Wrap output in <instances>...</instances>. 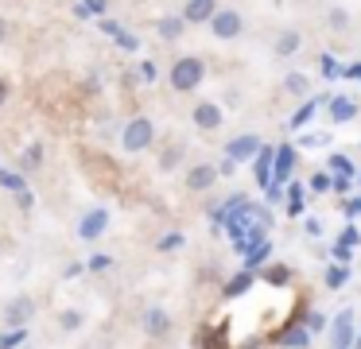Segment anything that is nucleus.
Here are the masks:
<instances>
[{"mask_svg": "<svg viewBox=\"0 0 361 349\" xmlns=\"http://www.w3.org/2000/svg\"><path fill=\"white\" fill-rule=\"evenodd\" d=\"M202 78H206V62H202V59H195V54H183V59H175V66H171V85H175L179 93L198 90V85H202Z\"/></svg>", "mask_w": 361, "mask_h": 349, "instance_id": "1", "label": "nucleus"}, {"mask_svg": "<svg viewBox=\"0 0 361 349\" xmlns=\"http://www.w3.org/2000/svg\"><path fill=\"white\" fill-rule=\"evenodd\" d=\"M152 140H156V124H152L148 116H133V121L125 124V136H121V144H125V152H144Z\"/></svg>", "mask_w": 361, "mask_h": 349, "instance_id": "2", "label": "nucleus"}, {"mask_svg": "<svg viewBox=\"0 0 361 349\" xmlns=\"http://www.w3.org/2000/svg\"><path fill=\"white\" fill-rule=\"evenodd\" d=\"M260 147H264V144H260V136L245 132V136H233V140L226 144V155H229L233 163H241V159H257V155H260Z\"/></svg>", "mask_w": 361, "mask_h": 349, "instance_id": "3", "label": "nucleus"}, {"mask_svg": "<svg viewBox=\"0 0 361 349\" xmlns=\"http://www.w3.org/2000/svg\"><path fill=\"white\" fill-rule=\"evenodd\" d=\"M291 167H295V147H291V144H280V147H276L272 183H276V186H288V183H291Z\"/></svg>", "mask_w": 361, "mask_h": 349, "instance_id": "4", "label": "nucleus"}, {"mask_svg": "<svg viewBox=\"0 0 361 349\" xmlns=\"http://www.w3.org/2000/svg\"><path fill=\"white\" fill-rule=\"evenodd\" d=\"M272 167H276V147H260V155L252 159V178H257L260 190L272 186Z\"/></svg>", "mask_w": 361, "mask_h": 349, "instance_id": "5", "label": "nucleus"}, {"mask_svg": "<svg viewBox=\"0 0 361 349\" xmlns=\"http://www.w3.org/2000/svg\"><path fill=\"white\" fill-rule=\"evenodd\" d=\"M241 27H245L241 16L229 12V8H226V12H218V16L210 20V31H214L218 39H237V35H241Z\"/></svg>", "mask_w": 361, "mask_h": 349, "instance_id": "6", "label": "nucleus"}, {"mask_svg": "<svg viewBox=\"0 0 361 349\" xmlns=\"http://www.w3.org/2000/svg\"><path fill=\"white\" fill-rule=\"evenodd\" d=\"M330 101H334V97H326V93H319V97H307V101H303V105H299V109H295V113H291V121H288V128H303V124H307V121H311V116H314V113H319V109H322V105H330Z\"/></svg>", "mask_w": 361, "mask_h": 349, "instance_id": "7", "label": "nucleus"}, {"mask_svg": "<svg viewBox=\"0 0 361 349\" xmlns=\"http://www.w3.org/2000/svg\"><path fill=\"white\" fill-rule=\"evenodd\" d=\"M214 183H218V167H210V163H198V167H190V175H187V186H190V190H210Z\"/></svg>", "mask_w": 361, "mask_h": 349, "instance_id": "8", "label": "nucleus"}, {"mask_svg": "<svg viewBox=\"0 0 361 349\" xmlns=\"http://www.w3.org/2000/svg\"><path fill=\"white\" fill-rule=\"evenodd\" d=\"M214 16H218L214 0H187V8H183V20L187 23H202V20H214Z\"/></svg>", "mask_w": 361, "mask_h": 349, "instance_id": "9", "label": "nucleus"}, {"mask_svg": "<svg viewBox=\"0 0 361 349\" xmlns=\"http://www.w3.org/2000/svg\"><path fill=\"white\" fill-rule=\"evenodd\" d=\"M195 124L206 132H214L221 124V109L214 105V101H202V105H195Z\"/></svg>", "mask_w": 361, "mask_h": 349, "instance_id": "10", "label": "nucleus"}, {"mask_svg": "<svg viewBox=\"0 0 361 349\" xmlns=\"http://www.w3.org/2000/svg\"><path fill=\"white\" fill-rule=\"evenodd\" d=\"M350 341H353V314L342 310L334 318V349H350Z\"/></svg>", "mask_w": 361, "mask_h": 349, "instance_id": "11", "label": "nucleus"}, {"mask_svg": "<svg viewBox=\"0 0 361 349\" xmlns=\"http://www.w3.org/2000/svg\"><path fill=\"white\" fill-rule=\"evenodd\" d=\"M326 109H330V121H334V124H345V121L357 116V101H353V97H334Z\"/></svg>", "mask_w": 361, "mask_h": 349, "instance_id": "12", "label": "nucleus"}, {"mask_svg": "<svg viewBox=\"0 0 361 349\" xmlns=\"http://www.w3.org/2000/svg\"><path fill=\"white\" fill-rule=\"evenodd\" d=\"M183 31H187V20H183V16H164V20H159V39H167V43L179 39Z\"/></svg>", "mask_w": 361, "mask_h": 349, "instance_id": "13", "label": "nucleus"}, {"mask_svg": "<svg viewBox=\"0 0 361 349\" xmlns=\"http://www.w3.org/2000/svg\"><path fill=\"white\" fill-rule=\"evenodd\" d=\"M144 326H148L152 338H164L167 330H171V318L164 314V310H148V318H144Z\"/></svg>", "mask_w": 361, "mask_h": 349, "instance_id": "14", "label": "nucleus"}, {"mask_svg": "<svg viewBox=\"0 0 361 349\" xmlns=\"http://www.w3.org/2000/svg\"><path fill=\"white\" fill-rule=\"evenodd\" d=\"M252 276H257V271H241V276H233V279H229V283H226V299H237V295H245V291H249Z\"/></svg>", "mask_w": 361, "mask_h": 349, "instance_id": "15", "label": "nucleus"}, {"mask_svg": "<svg viewBox=\"0 0 361 349\" xmlns=\"http://www.w3.org/2000/svg\"><path fill=\"white\" fill-rule=\"evenodd\" d=\"M295 51H299V31H283V35L276 39V54L288 59V54H295Z\"/></svg>", "mask_w": 361, "mask_h": 349, "instance_id": "16", "label": "nucleus"}, {"mask_svg": "<svg viewBox=\"0 0 361 349\" xmlns=\"http://www.w3.org/2000/svg\"><path fill=\"white\" fill-rule=\"evenodd\" d=\"M105 229V209H97V214H90L86 217V221H82V237H97V233H102Z\"/></svg>", "mask_w": 361, "mask_h": 349, "instance_id": "17", "label": "nucleus"}, {"mask_svg": "<svg viewBox=\"0 0 361 349\" xmlns=\"http://www.w3.org/2000/svg\"><path fill=\"white\" fill-rule=\"evenodd\" d=\"M32 299H20V302H12L8 307V322H27V318H32Z\"/></svg>", "mask_w": 361, "mask_h": 349, "instance_id": "18", "label": "nucleus"}, {"mask_svg": "<svg viewBox=\"0 0 361 349\" xmlns=\"http://www.w3.org/2000/svg\"><path fill=\"white\" fill-rule=\"evenodd\" d=\"M330 171H338V175H350V178H357V171H353V159L350 155H330Z\"/></svg>", "mask_w": 361, "mask_h": 349, "instance_id": "19", "label": "nucleus"}, {"mask_svg": "<svg viewBox=\"0 0 361 349\" xmlns=\"http://www.w3.org/2000/svg\"><path fill=\"white\" fill-rule=\"evenodd\" d=\"M288 214H303V186L288 183Z\"/></svg>", "mask_w": 361, "mask_h": 349, "instance_id": "20", "label": "nucleus"}, {"mask_svg": "<svg viewBox=\"0 0 361 349\" xmlns=\"http://www.w3.org/2000/svg\"><path fill=\"white\" fill-rule=\"evenodd\" d=\"M345 279H350V264H334V268L326 271V287H342Z\"/></svg>", "mask_w": 361, "mask_h": 349, "instance_id": "21", "label": "nucleus"}, {"mask_svg": "<svg viewBox=\"0 0 361 349\" xmlns=\"http://www.w3.org/2000/svg\"><path fill=\"white\" fill-rule=\"evenodd\" d=\"M311 190H314V194H322V190H334V178H330L326 171H314V175H311Z\"/></svg>", "mask_w": 361, "mask_h": 349, "instance_id": "22", "label": "nucleus"}, {"mask_svg": "<svg viewBox=\"0 0 361 349\" xmlns=\"http://www.w3.org/2000/svg\"><path fill=\"white\" fill-rule=\"evenodd\" d=\"M280 341H283V345H291V349H303L307 345V330H299V326H295V330H288Z\"/></svg>", "mask_w": 361, "mask_h": 349, "instance_id": "23", "label": "nucleus"}, {"mask_svg": "<svg viewBox=\"0 0 361 349\" xmlns=\"http://www.w3.org/2000/svg\"><path fill=\"white\" fill-rule=\"evenodd\" d=\"M245 256H249V271H257V264L268 260V240H264V245H257V248H249Z\"/></svg>", "mask_w": 361, "mask_h": 349, "instance_id": "24", "label": "nucleus"}, {"mask_svg": "<svg viewBox=\"0 0 361 349\" xmlns=\"http://www.w3.org/2000/svg\"><path fill=\"white\" fill-rule=\"evenodd\" d=\"M288 93L303 97V93H307V78H303V74H291V78H288Z\"/></svg>", "mask_w": 361, "mask_h": 349, "instance_id": "25", "label": "nucleus"}, {"mask_svg": "<svg viewBox=\"0 0 361 349\" xmlns=\"http://www.w3.org/2000/svg\"><path fill=\"white\" fill-rule=\"evenodd\" d=\"M357 240H361V233L353 229V225H345V229L338 233V245H350V248H353V245H357Z\"/></svg>", "mask_w": 361, "mask_h": 349, "instance_id": "26", "label": "nucleus"}, {"mask_svg": "<svg viewBox=\"0 0 361 349\" xmlns=\"http://www.w3.org/2000/svg\"><path fill=\"white\" fill-rule=\"evenodd\" d=\"M179 159H183V147H171V152H167L164 159H159V167H164V171H171V167H175V163H179Z\"/></svg>", "mask_w": 361, "mask_h": 349, "instance_id": "27", "label": "nucleus"}, {"mask_svg": "<svg viewBox=\"0 0 361 349\" xmlns=\"http://www.w3.org/2000/svg\"><path fill=\"white\" fill-rule=\"evenodd\" d=\"M342 209H345V217H361V194H357V198H345Z\"/></svg>", "mask_w": 361, "mask_h": 349, "instance_id": "28", "label": "nucleus"}, {"mask_svg": "<svg viewBox=\"0 0 361 349\" xmlns=\"http://www.w3.org/2000/svg\"><path fill=\"white\" fill-rule=\"evenodd\" d=\"M350 186H353L350 175H334V190H338V194H350Z\"/></svg>", "mask_w": 361, "mask_h": 349, "instance_id": "29", "label": "nucleus"}, {"mask_svg": "<svg viewBox=\"0 0 361 349\" xmlns=\"http://www.w3.org/2000/svg\"><path fill=\"white\" fill-rule=\"evenodd\" d=\"M350 256H353L350 245H334V260H338V264H350Z\"/></svg>", "mask_w": 361, "mask_h": 349, "instance_id": "30", "label": "nucleus"}, {"mask_svg": "<svg viewBox=\"0 0 361 349\" xmlns=\"http://www.w3.org/2000/svg\"><path fill=\"white\" fill-rule=\"evenodd\" d=\"M330 27H334V31L345 27V12H342V8H334V12H330Z\"/></svg>", "mask_w": 361, "mask_h": 349, "instance_id": "31", "label": "nucleus"}, {"mask_svg": "<svg viewBox=\"0 0 361 349\" xmlns=\"http://www.w3.org/2000/svg\"><path fill=\"white\" fill-rule=\"evenodd\" d=\"M183 245V233H167L164 240H159V248H179Z\"/></svg>", "mask_w": 361, "mask_h": 349, "instance_id": "32", "label": "nucleus"}, {"mask_svg": "<svg viewBox=\"0 0 361 349\" xmlns=\"http://www.w3.org/2000/svg\"><path fill=\"white\" fill-rule=\"evenodd\" d=\"M252 217H257V221L264 225V229H268V225H272V214H268L264 206H252Z\"/></svg>", "mask_w": 361, "mask_h": 349, "instance_id": "33", "label": "nucleus"}, {"mask_svg": "<svg viewBox=\"0 0 361 349\" xmlns=\"http://www.w3.org/2000/svg\"><path fill=\"white\" fill-rule=\"evenodd\" d=\"M322 74H326V78H334V74H338V62L330 59V54H326V59H322Z\"/></svg>", "mask_w": 361, "mask_h": 349, "instance_id": "34", "label": "nucleus"}, {"mask_svg": "<svg viewBox=\"0 0 361 349\" xmlns=\"http://www.w3.org/2000/svg\"><path fill=\"white\" fill-rule=\"evenodd\" d=\"M233 167H237V163H233V159H229V155H226V159L218 163V175H226V178H229V175H233Z\"/></svg>", "mask_w": 361, "mask_h": 349, "instance_id": "35", "label": "nucleus"}, {"mask_svg": "<svg viewBox=\"0 0 361 349\" xmlns=\"http://www.w3.org/2000/svg\"><path fill=\"white\" fill-rule=\"evenodd\" d=\"M78 322H82V314H74V310H66V314H63V326H66V330H74Z\"/></svg>", "mask_w": 361, "mask_h": 349, "instance_id": "36", "label": "nucleus"}, {"mask_svg": "<svg viewBox=\"0 0 361 349\" xmlns=\"http://www.w3.org/2000/svg\"><path fill=\"white\" fill-rule=\"evenodd\" d=\"M322 326H326V318H322V314H311V318H307V330H322Z\"/></svg>", "mask_w": 361, "mask_h": 349, "instance_id": "37", "label": "nucleus"}, {"mask_svg": "<svg viewBox=\"0 0 361 349\" xmlns=\"http://www.w3.org/2000/svg\"><path fill=\"white\" fill-rule=\"evenodd\" d=\"M140 78H144V82H152V78H156V66H152V62H140Z\"/></svg>", "mask_w": 361, "mask_h": 349, "instance_id": "38", "label": "nucleus"}, {"mask_svg": "<svg viewBox=\"0 0 361 349\" xmlns=\"http://www.w3.org/2000/svg\"><path fill=\"white\" fill-rule=\"evenodd\" d=\"M299 144H303V147H319V144H326V136H303Z\"/></svg>", "mask_w": 361, "mask_h": 349, "instance_id": "39", "label": "nucleus"}, {"mask_svg": "<svg viewBox=\"0 0 361 349\" xmlns=\"http://www.w3.org/2000/svg\"><path fill=\"white\" fill-rule=\"evenodd\" d=\"M264 194H268V202H280V198H283V186H276V183H272Z\"/></svg>", "mask_w": 361, "mask_h": 349, "instance_id": "40", "label": "nucleus"}, {"mask_svg": "<svg viewBox=\"0 0 361 349\" xmlns=\"http://www.w3.org/2000/svg\"><path fill=\"white\" fill-rule=\"evenodd\" d=\"M342 74H345V78H353V82H361V62H357V66H345Z\"/></svg>", "mask_w": 361, "mask_h": 349, "instance_id": "41", "label": "nucleus"}, {"mask_svg": "<svg viewBox=\"0 0 361 349\" xmlns=\"http://www.w3.org/2000/svg\"><path fill=\"white\" fill-rule=\"evenodd\" d=\"M307 233H322V221H319V217H307Z\"/></svg>", "mask_w": 361, "mask_h": 349, "instance_id": "42", "label": "nucleus"}, {"mask_svg": "<svg viewBox=\"0 0 361 349\" xmlns=\"http://www.w3.org/2000/svg\"><path fill=\"white\" fill-rule=\"evenodd\" d=\"M4 39H8V20L0 16V43H4Z\"/></svg>", "mask_w": 361, "mask_h": 349, "instance_id": "43", "label": "nucleus"}, {"mask_svg": "<svg viewBox=\"0 0 361 349\" xmlns=\"http://www.w3.org/2000/svg\"><path fill=\"white\" fill-rule=\"evenodd\" d=\"M8 101V82H0V105Z\"/></svg>", "mask_w": 361, "mask_h": 349, "instance_id": "44", "label": "nucleus"}, {"mask_svg": "<svg viewBox=\"0 0 361 349\" xmlns=\"http://www.w3.org/2000/svg\"><path fill=\"white\" fill-rule=\"evenodd\" d=\"M357 183H361V171H357Z\"/></svg>", "mask_w": 361, "mask_h": 349, "instance_id": "45", "label": "nucleus"}]
</instances>
